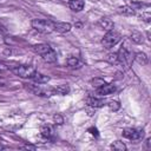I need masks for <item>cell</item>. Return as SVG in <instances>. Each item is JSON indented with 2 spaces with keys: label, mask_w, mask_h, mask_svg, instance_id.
<instances>
[{
  "label": "cell",
  "mask_w": 151,
  "mask_h": 151,
  "mask_svg": "<svg viewBox=\"0 0 151 151\" xmlns=\"http://www.w3.org/2000/svg\"><path fill=\"white\" fill-rule=\"evenodd\" d=\"M88 131L91 132V134H93V136H96V137L98 136V130H97L96 127H90V129H88Z\"/></svg>",
  "instance_id": "obj_26"
},
{
  "label": "cell",
  "mask_w": 151,
  "mask_h": 151,
  "mask_svg": "<svg viewBox=\"0 0 151 151\" xmlns=\"http://www.w3.org/2000/svg\"><path fill=\"white\" fill-rule=\"evenodd\" d=\"M107 106H109V109H110L111 111H118V110L120 109V104H119L118 101H116V100L110 101V103L107 104Z\"/></svg>",
  "instance_id": "obj_23"
},
{
  "label": "cell",
  "mask_w": 151,
  "mask_h": 151,
  "mask_svg": "<svg viewBox=\"0 0 151 151\" xmlns=\"http://www.w3.org/2000/svg\"><path fill=\"white\" fill-rule=\"evenodd\" d=\"M53 119H54L55 124H58V125H61V124L64 123V119H63V117H61L60 114H54Z\"/></svg>",
  "instance_id": "obj_25"
},
{
  "label": "cell",
  "mask_w": 151,
  "mask_h": 151,
  "mask_svg": "<svg viewBox=\"0 0 151 151\" xmlns=\"http://www.w3.org/2000/svg\"><path fill=\"white\" fill-rule=\"evenodd\" d=\"M119 12L123 13V14H126V15H133L134 14V8L131 7V6H123L119 8Z\"/></svg>",
  "instance_id": "obj_20"
},
{
  "label": "cell",
  "mask_w": 151,
  "mask_h": 151,
  "mask_svg": "<svg viewBox=\"0 0 151 151\" xmlns=\"http://www.w3.org/2000/svg\"><path fill=\"white\" fill-rule=\"evenodd\" d=\"M91 83H92V86H94L96 88H98V87H100V86H103L105 84V81L103 79H100V78H94V79H92Z\"/></svg>",
  "instance_id": "obj_24"
},
{
  "label": "cell",
  "mask_w": 151,
  "mask_h": 151,
  "mask_svg": "<svg viewBox=\"0 0 151 151\" xmlns=\"http://www.w3.org/2000/svg\"><path fill=\"white\" fill-rule=\"evenodd\" d=\"M70 8L74 12H80L85 6V0H70L68 1Z\"/></svg>",
  "instance_id": "obj_13"
},
{
  "label": "cell",
  "mask_w": 151,
  "mask_h": 151,
  "mask_svg": "<svg viewBox=\"0 0 151 151\" xmlns=\"http://www.w3.org/2000/svg\"><path fill=\"white\" fill-rule=\"evenodd\" d=\"M67 65L71 68H80L83 66V63L77 58V57H70L67 59Z\"/></svg>",
  "instance_id": "obj_15"
},
{
  "label": "cell",
  "mask_w": 151,
  "mask_h": 151,
  "mask_svg": "<svg viewBox=\"0 0 151 151\" xmlns=\"http://www.w3.org/2000/svg\"><path fill=\"white\" fill-rule=\"evenodd\" d=\"M134 60L140 65H146L147 64V55L143 52H137L134 54Z\"/></svg>",
  "instance_id": "obj_17"
},
{
  "label": "cell",
  "mask_w": 151,
  "mask_h": 151,
  "mask_svg": "<svg viewBox=\"0 0 151 151\" xmlns=\"http://www.w3.org/2000/svg\"><path fill=\"white\" fill-rule=\"evenodd\" d=\"M0 66H1V65H0ZM0 68H1V67H0Z\"/></svg>",
  "instance_id": "obj_30"
},
{
  "label": "cell",
  "mask_w": 151,
  "mask_h": 151,
  "mask_svg": "<svg viewBox=\"0 0 151 151\" xmlns=\"http://www.w3.org/2000/svg\"><path fill=\"white\" fill-rule=\"evenodd\" d=\"M111 149L114 150V151H125L126 150V145L120 142V140H116L111 144Z\"/></svg>",
  "instance_id": "obj_18"
},
{
  "label": "cell",
  "mask_w": 151,
  "mask_h": 151,
  "mask_svg": "<svg viewBox=\"0 0 151 151\" xmlns=\"http://www.w3.org/2000/svg\"><path fill=\"white\" fill-rule=\"evenodd\" d=\"M98 27L99 28H101V29H105V31H112L113 29V27H114V24H113V21L110 19V18H101V19H99V21H98Z\"/></svg>",
  "instance_id": "obj_8"
},
{
  "label": "cell",
  "mask_w": 151,
  "mask_h": 151,
  "mask_svg": "<svg viewBox=\"0 0 151 151\" xmlns=\"http://www.w3.org/2000/svg\"><path fill=\"white\" fill-rule=\"evenodd\" d=\"M144 136V130L143 129H136V127H126L123 130V137L131 139V140H137L143 138Z\"/></svg>",
  "instance_id": "obj_4"
},
{
  "label": "cell",
  "mask_w": 151,
  "mask_h": 151,
  "mask_svg": "<svg viewBox=\"0 0 151 151\" xmlns=\"http://www.w3.org/2000/svg\"><path fill=\"white\" fill-rule=\"evenodd\" d=\"M146 149H151V139L150 138L146 139Z\"/></svg>",
  "instance_id": "obj_28"
},
{
  "label": "cell",
  "mask_w": 151,
  "mask_h": 151,
  "mask_svg": "<svg viewBox=\"0 0 151 151\" xmlns=\"http://www.w3.org/2000/svg\"><path fill=\"white\" fill-rule=\"evenodd\" d=\"M11 71L20 78H31L33 73L35 72V68L31 65H19V66L11 68Z\"/></svg>",
  "instance_id": "obj_3"
},
{
  "label": "cell",
  "mask_w": 151,
  "mask_h": 151,
  "mask_svg": "<svg viewBox=\"0 0 151 151\" xmlns=\"http://www.w3.org/2000/svg\"><path fill=\"white\" fill-rule=\"evenodd\" d=\"M0 1H1V0H0Z\"/></svg>",
  "instance_id": "obj_31"
},
{
  "label": "cell",
  "mask_w": 151,
  "mask_h": 151,
  "mask_svg": "<svg viewBox=\"0 0 151 151\" xmlns=\"http://www.w3.org/2000/svg\"><path fill=\"white\" fill-rule=\"evenodd\" d=\"M27 88L35 96H40V97H51L55 94L54 88H51V87H41L39 85H33V86H28Z\"/></svg>",
  "instance_id": "obj_5"
},
{
  "label": "cell",
  "mask_w": 151,
  "mask_h": 151,
  "mask_svg": "<svg viewBox=\"0 0 151 151\" xmlns=\"http://www.w3.org/2000/svg\"><path fill=\"white\" fill-rule=\"evenodd\" d=\"M31 79L34 83H37V84H46V83L50 81V77H47V76H45V74H42L40 72H37V71L33 73V76L31 77Z\"/></svg>",
  "instance_id": "obj_11"
},
{
  "label": "cell",
  "mask_w": 151,
  "mask_h": 151,
  "mask_svg": "<svg viewBox=\"0 0 151 151\" xmlns=\"http://www.w3.org/2000/svg\"><path fill=\"white\" fill-rule=\"evenodd\" d=\"M107 61L111 63V64H114V65H119L117 53H110V54L107 55Z\"/></svg>",
  "instance_id": "obj_22"
},
{
  "label": "cell",
  "mask_w": 151,
  "mask_h": 151,
  "mask_svg": "<svg viewBox=\"0 0 151 151\" xmlns=\"http://www.w3.org/2000/svg\"><path fill=\"white\" fill-rule=\"evenodd\" d=\"M5 149V146H2V145H0V150H4Z\"/></svg>",
  "instance_id": "obj_29"
},
{
  "label": "cell",
  "mask_w": 151,
  "mask_h": 151,
  "mask_svg": "<svg viewBox=\"0 0 151 151\" xmlns=\"http://www.w3.org/2000/svg\"><path fill=\"white\" fill-rule=\"evenodd\" d=\"M117 57H118L119 65H123V66H127V65H129L130 54H129V52L126 51V48L122 47V48H120V50L117 52Z\"/></svg>",
  "instance_id": "obj_6"
},
{
  "label": "cell",
  "mask_w": 151,
  "mask_h": 151,
  "mask_svg": "<svg viewBox=\"0 0 151 151\" xmlns=\"http://www.w3.org/2000/svg\"><path fill=\"white\" fill-rule=\"evenodd\" d=\"M40 133H41V136H42L44 138L50 139V138H52V136H53V129H52L51 125H42V126L40 127Z\"/></svg>",
  "instance_id": "obj_14"
},
{
  "label": "cell",
  "mask_w": 151,
  "mask_h": 151,
  "mask_svg": "<svg viewBox=\"0 0 151 151\" xmlns=\"http://www.w3.org/2000/svg\"><path fill=\"white\" fill-rule=\"evenodd\" d=\"M120 40V34L116 31H109L101 39V45L105 47V48H111L113 47L114 45H117Z\"/></svg>",
  "instance_id": "obj_2"
},
{
  "label": "cell",
  "mask_w": 151,
  "mask_h": 151,
  "mask_svg": "<svg viewBox=\"0 0 151 151\" xmlns=\"http://www.w3.org/2000/svg\"><path fill=\"white\" fill-rule=\"evenodd\" d=\"M31 25L35 31L44 34H48L53 32V21L47 19H33L31 21Z\"/></svg>",
  "instance_id": "obj_1"
},
{
  "label": "cell",
  "mask_w": 151,
  "mask_h": 151,
  "mask_svg": "<svg viewBox=\"0 0 151 151\" xmlns=\"http://www.w3.org/2000/svg\"><path fill=\"white\" fill-rule=\"evenodd\" d=\"M24 149H27V150H35L37 147H35L34 145H28V144H27V145L24 146Z\"/></svg>",
  "instance_id": "obj_27"
},
{
  "label": "cell",
  "mask_w": 151,
  "mask_h": 151,
  "mask_svg": "<svg viewBox=\"0 0 151 151\" xmlns=\"http://www.w3.org/2000/svg\"><path fill=\"white\" fill-rule=\"evenodd\" d=\"M86 104L88 106H91V107H101V106H104L105 101L103 99H100V98L90 96V97L86 98Z\"/></svg>",
  "instance_id": "obj_10"
},
{
  "label": "cell",
  "mask_w": 151,
  "mask_h": 151,
  "mask_svg": "<svg viewBox=\"0 0 151 151\" xmlns=\"http://www.w3.org/2000/svg\"><path fill=\"white\" fill-rule=\"evenodd\" d=\"M131 39H132L134 42L140 44V42L143 41V35H142V33H139V32H137V31H133V32L131 33Z\"/></svg>",
  "instance_id": "obj_21"
},
{
  "label": "cell",
  "mask_w": 151,
  "mask_h": 151,
  "mask_svg": "<svg viewBox=\"0 0 151 151\" xmlns=\"http://www.w3.org/2000/svg\"><path fill=\"white\" fill-rule=\"evenodd\" d=\"M114 91H116L114 84H106V83L103 86H100V87L97 88V93L100 94V96H109V94L113 93Z\"/></svg>",
  "instance_id": "obj_7"
},
{
  "label": "cell",
  "mask_w": 151,
  "mask_h": 151,
  "mask_svg": "<svg viewBox=\"0 0 151 151\" xmlns=\"http://www.w3.org/2000/svg\"><path fill=\"white\" fill-rule=\"evenodd\" d=\"M41 57H42V59H44L46 63H54V61L57 60V53H55L53 50L48 51L47 53L42 54Z\"/></svg>",
  "instance_id": "obj_16"
},
{
  "label": "cell",
  "mask_w": 151,
  "mask_h": 151,
  "mask_svg": "<svg viewBox=\"0 0 151 151\" xmlns=\"http://www.w3.org/2000/svg\"><path fill=\"white\" fill-rule=\"evenodd\" d=\"M51 50H52L51 46H50L48 44H44V42H42V44H37V45L33 46V51H34L35 53L40 54V55L47 53V52L51 51Z\"/></svg>",
  "instance_id": "obj_12"
},
{
  "label": "cell",
  "mask_w": 151,
  "mask_h": 151,
  "mask_svg": "<svg viewBox=\"0 0 151 151\" xmlns=\"http://www.w3.org/2000/svg\"><path fill=\"white\" fill-rule=\"evenodd\" d=\"M53 31L59 33H67L71 31V24L68 22H53Z\"/></svg>",
  "instance_id": "obj_9"
},
{
  "label": "cell",
  "mask_w": 151,
  "mask_h": 151,
  "mask_svg": "<svg viewBox=\"0 0 151 151\" xmlns=\"http://www.w3.org/2000/svg\"><path fill=\"white\" fill-rule=\"evenodd\" d=\"M54 92H55V94L58 93V94L65 96V94H67V93L70 92V87H68L67 85H59V86H57V87L54 88Z\"/></svg>",
  "instance_id": "obj_19"
}]
</instances>
